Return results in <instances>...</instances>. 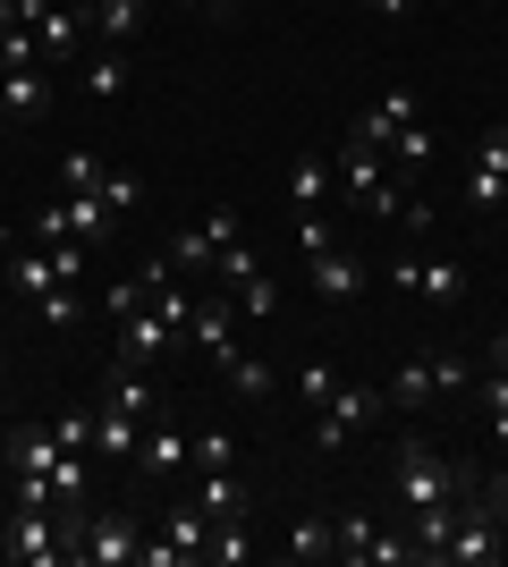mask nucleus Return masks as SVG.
Segmentation results:
<instances>
[{
	"label": "nucleus",
	"mask_w": 508,
	"mask_h": 567,
	"mask_svg": "<svg viewBox=\"0 0 508 567\" xmlns=\"http://www.w3.org/2000/svg\"><path fill=\"white\" fill-rule=\"evenodd\" d=\"M297 246H305V255H322V246H339V229L322 213H297Z\"/></svg>",
	"instance_id": "nucleus-36"
},
{
	"label": "nucleus",
	"mask_w": 508,
	"mask_h": 567,
	"mask_svg": "<svg viewBox=\"0 0 508 567\" xmlns=\"http://www.w3.org/2000/svg\"><path fill=\"white\" fill-rule=\"evenodd\" d=\"M0 559L51 567V559H69V534H60L51 508H9V517H0Z\"/></svg>",
	"instance_id": "nucleus-7"
},
{
	"label": "nucleus",
	"mask_w": 508,
	"mask_h": 567,
	"mask_svg": "<svg viewBox=\"0 0 508 567\" xmlns=\"http://www.w3.org/2000/svg\"><path fill=\"white\" fill-rule=\"evenodd\" d=\"M475 483H484V499H491V508L508 517V474H475Z\"/></svg>",
	"instance_id": "nucleus-40"
},
{
	"label": "nucleus",
	"mask_w": 508,
	"mask_h": 567,
	"mask_svg": "<svg viewBox=\"0 0 508 567\" xmlns=\"http://www.w3.org/2000/svg\"><path fill=\"white\" fill-rule=\"evenodd\" d=\"M424 399H433V348H415L390 381V406H424Z\"/></svg>",
	"instance_id": "nucleus-24"
},
{
	"label": "nucleus",
	"mask_w": 508,
	"mask_h": 567,
	"mask_svg": "<svg viewBox=\"0 0 508 567\" xmlns=\"http://www.w3.org/2000/svg\"><path fill=\"white\" fill-rule=\"evenodd\" d=\"M364 9H373V18H390V25H398V18H415V0H364Z\"/></svg>",
	"instance_id": "nucleus-41"
},
{
	"label": "nucleus",
	"mask_w": 508,
	"mask_h": 567,
	"mask_svg": "<svg viewBox=\"0 0 508 567\" xmlns=\"http://www.w3.org/2000/svg\"><path fill=\"white\" fill-rule=\"evenodd\" d=\"M433 499H458V457H440L433 441H407L398 450V517L433 508Z\"/></svg>",
	"instance_id": "nucleus-4"
},
{
	"label": "nucleus",
	"mask_w": 508,
	"mask_h": 567,
	"mask_svg": "<svg viewBox=\"0 0 508 567\" xmlns=\"http://www.w3.org/2000/svg\"><path fill=\"white\" fill-rule=\"evenodd\" d=\"M136 306H145V288H136V280H111V322H120V313H136Z\"/></svg>",
	"instance_id": "nucleus-38"
},
{
	"label": "nucleus",
	"mask_w": 508,
	"mask_h": 567,
	"mask_svg": "<svg viewBox=\"0 0 508 567\" xmlns=\"http://www.w3.org/2000/svg\"><path fill=\"white\" fill-rule=\"evenodd\" d=\"M9 288H18L25 306H34L43 288H60V271H51V255H43V246H9Z\"/></svg>",
	"instance_id": "nucleus-19"
},
{
	"label": "nucleus",
	"mask_w": 508,
	"mask_h": 567,
	"mask_svg": "<svg viewBox=\"0 0 508 567\" xmlns=\"http://www.w3.org/2000/svg\"><path fill=\"white\" fill-rule=\"evenodd\" d=\"M491 381H508V331H491Z\"/></svg>",
	"instance_id": "nucleus-42"
},
{
	"label": "nucleus",
	"mask_w": 508,
	"mask_h": 567,
	"mask_svg": "<svg viewBox=\"0 0 508 567\" xmlns=\"http://www.w3.org/2000/svg\"><path fill=\"white\" fill-rule=\"evenodd\" d=\"M178 466H187V432L169 424V406H162V415H153V432L136 441V474H178Z\"/></svg>",
	"instance_id": "nucleus-15"
},
{
	"label": "nucleus",
	"mask_w": 508,
	"mask_h": 567,
	"mask_svg": "<svg viewBox=\"0 0 508 567\" xmlns=\"http://www.w3.org/2000/svg\"><path fill=\"white\" fill-rule=\"evenodd\" d=\"M187 457H195V474H220L238 450H229V432H195V441H187Z\"/></svg>",
	"instance_id": "nucleus-35"
},
{
	"label": "nucleus",
	"mask_w": 508,
	"mask_h": 567,
	"mask_svg": "<svg viewBox=\"0 0 508 567\" xmlns=\"http://www.w3.org/2000/svg\"><path fill=\"white\" fill-rule=\"evenodd\" d=\"M373 534H382V525H373V517H339V550H331V559H373Z\"/></svg>",
	"instance_id": "nucleus-33"
},
{
	"label": "nucleus",
	"mask_w": 508,
	"mask_h": 567,
	"mask_svg": "<svg viewBox=\"0 0 508 567\" xmlns=\"http://www.w3.org/2000/svg\"><path fill=\"white\" fill-rule=\"evenodd\" d=\"M0 246H18V229H9V220H0Z\"/></svg>",
	"instance_id": "nucleus-44"
},
{
	"label": "nucleus",
	"mask_w": 508,
	"mask_h": 567,
	"mask_svg": "<svg viewBox=\"0 0 508 567\" xmlns=\"http://www.w3.org/2000/svg\"><path fill=\"white\" fill-rule=\"evenodd\" d=\"M246 237H238V213H229V204H212V213L195 220V229H178L169 237V262H178V271H220V262L238 255Z\"/></svg>",
	"instance_id": "nucleus-6"
},
{
	"label": "nucleus",
	"mask_w": 508,
	"mask_h": 567,
	"mask_svg": "<svg viewBox=\"0 0 508 567\" xmlns=\"http://www.w3.org/2000/svg\"><path fill=\"white\" fill-rule=\"evenodd\" d=\"M415 118H424V102L407 94V85H390L382 102H373V111H356V136H373L390 153V136H398V127H415Z\"/></svg>",
	"instance_id": "nucleus-13"
},
{
	"label": "nucleus",
	"mask_w": 508,
	"mask_h": 567,
	"mask_svg": "<svg viewBox=\"0 0 508 567\" xmlns=\"http://www.w3.org/2000/svg\"><path fill=\"white\" fill-rule=\"evenodd\" d=\"M85 94H94V102L127 94V51H94V60H85Z\"/></svg>",
	"instance_id": "nucleus-25"
},
{
	"label": "nucleus",
	"mask_w": 508,
	"mask_h": 567,
	"mask_svg": "<svg viewBox=\"0 0 508 567\" xmlns=\"http://www.w3.org/2000/svg\"><path fill=\"white\" fill-rule=\"evenodd\" d=\"M220 373H229V390H238V399H255V406H263L271 390H280V373H271V364H263V355H255V348L220 355Z\"/></svg>",
	"instance_id": "nucleus-18"
},
{
	"label": "nucleus",
	"mask_w": 508,
	"mask_h": 567,
	"mask_svg": "<svg viewBox=\"0 0 508 567\" xmlns=\"http://www.w3.org/2000/svg\"><path fill=\"white\" fill-rule=\"evenodd\" d=\"M43 111V69H0V118H34Z\"/></svg>",
	"instance_id": "nucleus-21"
},
{
	"label": "nucleus",
	"mask_w": 508,
	"mask_h": 567,
	"mask_svg": "<svg viewBox=\"0 0 508 567\" xmlns=\"http://www.w3.org/2000/svg\"><path fill=\"white\" fill-rule=\"evenodd\" d=\"M204 559H212V567H238V559H255V534H246V517L212 525V543H204Z\"/></svg>",
	"instance_id": "nucleus-30"
},
{
	"label": "nucleus",
	"mask_w": 508,
	"mask_h": 567,
	"mask_svg": "<svg viewBox=\"0 0 508 567\" xmlns=\"http://www.w3.org/2000/svg\"><path fill=\"white\" fill-rule=\"evenodd\" d=\"M229 306H238V322H271V313H280V280L255 262V271H238V280H229Z\"/></svg>",
	"instance_id": "nucleus-17"
},
{
	"label": "nucleus",
	"mask_w": 508,
	"mask_h": 567,
	"mask_svg": "<svg viewBox=\"0 0 508 567\" xmlns=\"http://www.w3.org/2000/svg\"><path fill=\"white\" fill-rule=\"evenodd\" d=\"M280 550H289V559H331V550H339V525H322V517H297Z\"/></svg>",
	"instance_id": "nucleus-28"
},
{
	"label": "nucleus",
	"mask_w": 508,
	"mask_h": 567,
	"mask_svg": "<svg viewBox=\"0 0 508 567\" xmlns=\"http://www.w3.org/2000/svg\"><path fill=\"white\" fill-rule=\"evenodd\" d=\"M169 348H178V322H169L153 297H145L136 313H120V355H127V364H162Z\"/></svg>",
	"instance_id": "nucleus-9"
},
{
	"label": "nucleus",
	"mask_w": 508,
	"mask_h": 567,
	"mask_svg": "<svg viewBox=\"0 0 508 567\" xmlns=\"http://www.w3.org/2000/svg\"><path fill=\"white\" fill-rule=\"evenodd\" d=\"M314 262V297H331V306H356L364 297V262L348 255V246H322V255H305Z\"/></svg>",
	"instance_id": "nucleus-12"
},
{
	"label": "nucleus",
	"mask_w": 508,
	"mask_h": 567,
	"mask_svg": "<svg viewBox=\"0 0 508 567\" xmlns=\"http://www.w3.org/2000/svg\"><path fill=\"white\" fill-rule=\"evenodd\" d=\"M187 9H204V18H220V9H229V0H187Z\"/></svg>",
	"instance_id": "nucleus-43"
},
{
	"label": "nucleus",
	"mask_w": 508,
	"mask_h": 567,
	"mask_svg": "<svg viewBox=\"0 0 508 567\" xmlns=\"http://www.w3.org/2000/svg\"><path fill=\"white\" fill-rule=\"evenodd\" d=\"M331 390H339V364L305 355V364H297V399H305V406H331Z\"/></svg>",
	"instance_id": "nucleus-32"
},
{
	"label": "nucleus",
	"mask_w": 508,
	"mask_h": 567,
	"mask_svg": "<svg viewBox=\"0 0 508 567\" xmlns=\"http://www.w3.org/2000/svg\"><path fill=\"white\" fill-rule=\"evenodd\" d=\"M398 229L424 237V229H433V204H415V195H407V204H398Z\"/></svg>",
	"instance_id": "nucleus-39"
},
{
	"label": "nucleus",
	"mask_w": 508,
	"mask_h": 567,
	"mask_svg": "<svg viewBox=\"0 0 508 567\" xmlns=\"http://www.w3.org/2000/svg\"><path fill=\"white\" fill-rule=\"evenodd\" d=\"M85 43H94V18L76 0H51L34 18V69H85Z\"/></svg>",
	"instance_id": "nucleus-5"
},
{
	"label": "nucleus",
	"mask_w": 508,
	"mask_h": 567,
	"mask_svg": "<svg viewBox=\"0 0 508 567\" xmlns=\"http://www.w3.org/2000/svg\"><path fill=\"white\" fill-rule=\"evenodd\" d=\"M433 390L466 399V390H475V364H466V355H449V348H433Z\"/></svg>",
	"instance_id": "nucleus-34"
},
{
	"label": "nucleus",
	"mask_w": 508,
	"mask_h": 567,
	"mask_svg": "<svg viewBox=\"0 0 508 567\" xmlns=\"http://www.w3.org/2000/svg\"><path fill=\"white\" fill-rule=\"evenodd\" d=\"M500 195H508V127H484V136H475V169H466V204L491 213Z\"/></svg>",
	"instance_id": "nucleus-10"
},
{
	"label": "nucleus",
	"mask_w": 508,
	"mask_h": 567,
	"mask_svg": "<svg viewBox=\"0 0 508 567\" xmlns=\"http://www.w3.org/2000/svg\"><path fill=\"white\" fill-rule=\"evenodd\" d=\"M102 178H111V169H102V153H94V144H76L69 162H60V195H94Z\"/></svg>",
	"instance_id": "nucleus-29"
},
{
	"label": "nucleus",
	"mask_w": 508,
	"mask_h": 567,
	"mask_svg": "<svg viewBox=\"0 0 508 567\" xmlns=\"http://www.w3.org/2000/svg\"><path fill=\"white\" fill-rule=\"evenodd\" d=\"M51 441H60L69 457H85L94 450V406H51Z\"/></svg>",
	"instance_id": "nucleus-27"
},
{
	"label": "nucleus",
	"mask_w": 508,
	"mask_h": 567,
	"mask_svg": "<svg viewBox=\"0 0 508 567\" xmlns=\"http://www.w3.org/2000/svg\"><path fill=\"white\" fill-rule=\"evenodd\" d=\"M34 313H43V331H76V322H85V297H76V280L43 288V297H34Z\"/></svg>",
	"instance_id": "nucleus-26"
},
{
	"label": "nucleus",
	"mask_w": 508,
	"mask_h": 567,
	"mask_svg": "<svg viewBox=\"0 0 508 567\" xmlns=\"http://www.w3.org/2000/svg\"><path fill=\"white\" fill-rule=\"evenodd\" d=\"M162 534H169V550H178V567H195V559H204V543H212V517H204V508H178Z\"/></svg>",
	"instance_id": "nucleus-23"
},
{
	"label": "nucleus",
	"mask_w": 508,
	"mask_h": 567,
	"mask_svg": "<svg viewBox=\"0 0 508 567\" xmlns=\"http://www.w3.org/2000/svg\"><path fill=\"white\" fill-rule=\"evenodd\" d=\"M136 441H145V415H127V406L102 399V406H94V450L120 457V466H136Z\"/></svg>",
	"instance_id": "nucleus-14"
},
{
	"label": "nucleus",
	"mask_w": 508,
	"mask_h": 567,
	"mask_svg": "<svg viewBox=\"0 0 508 567\" xmlns=\"http://www.w3.org/2000/svg\"><path fill=\"white\" fill-rule=\"evenodd\" d=\"M390 162H398V169L415 178V169L433 162V127H424V118H415V127H398V136H390Z\"/></svg>",
	"instance_id": "nucleus-31"
},
{
	"label": "nucleus",
	"mask_w": 508,
	"mask_h": 567,
	"mask_svg": "<svg viewBox=\"0 0 508 567\" xmlns=\"http://www.w3.org/2000/svg\"><path fill=\"white\" fill-rule=\"evenodd\" d=\"M85 18H94V34L111 51H127L136 34H145V0H85Z\"/></svg>",
	"instance_id": "nucleus-16"
},
{
	"label": "nucleus",
	"mask_w": 508,
	"mask_h": 567,
	"mask_svg": "<svg viewBox=\"0 0 508 567\" xmlns=\"http://www.w3.org/2000/svg\"><path fill=\"white\" fill-rule=\"evenodd\" d=\"M484 406H491V441L508 450V381H484Z\"/></svg>",
	"instance_id": "nucleus-37"
},
{
	"label": "nucleus",
	"mask_w": 508,
	"mask_h": 567,
	"mask_svg": "<svg viewBox=\"0 0 508 567\" xmlns=\"http://www.w3.org/2000/svg\"><path fill=\"white\" fill-rule=\"evenodd\" d=\"M187 339H195L204 355H212V364H220V355H238V348H246V339H238V306H229V297H212V306L195 297V313H187Z\"/></svg>",
	"instance_id": "nucleus-11"
},
{
	"label": "nucleus",
	"mask_w": 508,
	"mask_h": 567,
	"mask_svg": "<svg viewBox=\"0 0 508 567\" xmlns=\"http://www.w3.org/2000/svg\"><path fill=\"white\" fill-rule=\"evenodd\" d=\"M322 195H331V162H322V153H297V162H289V204H297V213H314Z\"/></svg>",
	"instance_id": "nucleus-22"
},
{
	"label": "nucleus",
	"mask_w": 508,
	"mask_h": 567,
	"mask_svg": "<svg viewBox=\"0 0 508 567\" xmlns=\"http://www.w3.org/2000/svg\"><path fill=\"white\" fill-rule=\"evenodd\" d=\"M390 288L415 297L424 313H458L466 306V271H458V262H433V255H398V262H390Z\"/></svg>",
	"instance_id": "nucleus-3"
},
{
	"label": "nucleus",
	"mask_w": 508,
	"mask_h": 567,
	"mask_svg": "<svg viewBox=\"0 0 508 567\" xmlns=\"http://www.w3.org/2000/svg\"><path fill=\"white\" fill-rule=\"evenodd\" d=\"M195 508H204L212 525L246 517V492H238V474H229V466H220V474H204V483H195Z\"/></svg>",
	"instance_id": "nucleus-20"
},
{
	"label": "nucleus",
	"mask_w": 508,
	"mask_h": 567,
	"mask_svg": "<svg viewBox=\"0 0 508 567\" xmlns=\"http://www.w3.org/2000/svg\"><path fill=\"white\" fill-rule=\"evenodd\" d=\"M382 390H364V381H339V390H331V406H322V415H314V450L322 457H339V450H348V441H356V432H373V424H382Z\"/></svg>",
	"instance_id": "nucleus-2"
},
{
	"label": "nucleus",
	"mask_w": 508,
	"mask_h": 567,
	"mask_svg": "<svg viewBox=\"0 0 508 567\" xmlns=\"http://www.w3.org/2000/svg\"><path fill=\"white\" fill-rule=\"evenodd\" d=\"M331 178H339L348 195H356L364 213H390V220H398V204L415 195V178H407L398 162H390V153H382L373 136H356V127L339 136V162H331Z\"/></svg>",
	"instance_id": "nucleus-1"
},
{
	"label": "nucleus",
	"mask_w": 508,
	"mask_h": 567,
	"mask_svg": "<svg viewBox=\"0 0 508 567\" xmlns=\"http://www.w3.org/2000/svg\"><path fill=\"white\" fill-rule=\"evenodd\" d=\"M136 550H145V525L120 508V517H85V534L69 543V559H85V567H127Z\"/></svg>",
	"instance_id": "nucleus-8"
}]
</instances>
